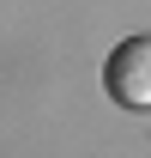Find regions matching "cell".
Wrapping results in <instances>:
<instances>
[{
  "instance_id": "cell-1",
  "label": "cell",
  "mask_w": 151,
  "mask_h": 158,
  "mask_svg": "<svg viewBox=\"0 0 151 158\" xmlns=\"http://www.w3.org/2000/svg\"><path fill=\"white\" fill-rule=\"evenodd\" d=\"M103 91L121 110H151V37H127L115 43L103 61Z\"/></svg>"
}]
</instances>
